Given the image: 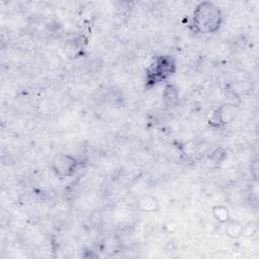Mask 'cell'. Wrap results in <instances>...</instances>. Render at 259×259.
I'll return each instance as SVG.
<instances>
[{
	"label": "cell",
	"instance_id": "6da1fadb",
	"mask_svg": "<svg viewBox=\"0 0 259 259\" xmlns=\"http://www.w3.org/2000/svg\"><path fill=\"white\" fill-rule=\"evenodd\" d=\"M221 10L211 2L198 4L193 12V26L200 33L217 31L221 25Z\"/></svg>",
	"mask_w": 259,
	"mask_h": 259
},
{
	"label": "cell",
	"instance_id": "7a4b0ae2",
	"mask_svg": "<svg viewBox=\"0 0 259 259\" xmlns=\"http://www.w3.org/2000/svg\"><path fill=\"white\" fill-rule=\"evenodd\" d=\"M174 70L175 63L170 56L156 57L148 70V81L155 85L170 76Z\"/></svg>",
	"mask_w": 259,
	"mask_h": 259
},
{
	"label": "cell",
	"instance_id": "3957f363",
	"mask_svg": "<svg viewBox=\"0 0 259 259\" xmlns=\"http://www.w3.org/2000/svg\"><path fill=\"white\" fill-rule=\"evenodd\" d=\"M78 167L77 160L67 154H59L52 161V169L60 177H68L75 173Z\"/></svg>",
	"mask_w": 259,
	"mask_h": 259
},
{
	"label": "cell",
	"instance_id": "277c9868",
	"mask_svg": "<svg viewBox=\"0 0 259 259\" xmlns=\"http://www.w3.org/2000/svg\"><path fill=\"white\" fill-rule=\"evenodd\" d=\"M226 232L229 237L231 238H239L243 234V227L236 221L229 220L227 222V229Z\"/></svg>",
	"mask_w": 259,
	"mask_h": 259
},
{
	"label": "cell",
	"instance_id": "5b68a950",
	"mask_svg": "<svg viewBox=\"0 0 259 259\" xmlns=\"http://www.w3.org/2000/svg\"><path fill=\"white\" fill-rule=\"evenodd\" d=\"M140 206L144 211H155L158 208V202L152 196H145L140 200Z\"/></svg>",
	"mask_w": 259,
	"mask_h": 259
},
{
	"label": "cell",
	"instance_id": "8992f818",
	"mask_svg": "<svg viewBox=\"0 0 259 259\" xmlns=\"http://www.w3.org/2000/svg\"><path fill=\"white\" fill-rule=\"evenodd\" d=\"M212 212H213L214 218H215L219 222H221V223H227V222L230 220V215H229L228 208L225 207V206H222V205L214 206V207L212 208Z\"/></svg>",
	"mask_w": 259,
	"mask_h": 259
}]
</instances>
